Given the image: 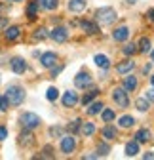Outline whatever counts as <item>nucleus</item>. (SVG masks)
<instances>
[{
    "instance_id": "obj_37",
    "label": "nucleus",
    "mask_w": 154,
    "mask_h": 160,
    "mask_svg": "<svg viewBox=\"0 0 154 160\" xmlns=\"http://www.w3.org/2000/svg\"><path fill=\"white\" fill-rule=\"evenodd\" d=\"M6 137H8V130H6V126H0V141H4Z\"/></svg>"
},
{
    "instance_id": "obj_14",
    "label": "nucleus",
    "mask_w": 154,
    "mask_h": 160,
    "mask_svg": "<svg viewBox=\"0 0 154 160\" xmlns=\"http://www.w3.org/2000/svg\"><path fill=\"white\" fill-rule=\"evenodd\" d=\"M133 67H135V63H133L131 59H126L124 63L116 65V72H120V74H128V72H131V71H133Z\"/></svg>"
},
{
    "instance_id": "obj_40",
    "label": "nucleus",
    "mask_w": 154,
    "mask_h": 160,
    "mask_svg": "<svg viewBox=\"0 0 154 160\" xmlns=\"http://www.w3.org/2000/svg\"><path fill=\"white\" fill-rule=\"evenodd\" d=\"M147 15H148L150 21H154V8H152V10H148V12H147Z\"/></svg>"
},
{
    "instance_id": "obj_7",
    "label": "nucleus",
    "mask_w": 154,
    "mask_h": 160,
    "mask_svg": "<svg viewBox=\"0 0 154 160\" xmlns=\"http://www.w3.org/2000/svg\"><path fill=\"white\" fill-rule=\"evenodd\" d=\"M48 36H50V38H53L55 42H67V38H69V31H67L65 27H55Z\"/></svg>"
},
{
    "instance_id": "obj_15",
    "label": "nucleus",
    "mask_w": 154,
    "mask_h": 160,
    "mask_svg": "<svg viewBox=\"0 0 154 160\" xmlns=\"http://www.w3.org/2000/svg\"><path fill=\"white\" fill-rule=\"evenodd\" d=\"M93 61H95V65L101 67V69H108L110 67V59L107 55H103V53H97V55L93 57Z\"/></svg>"
},
{
    "instance_id": "obj_32",
    "label": "nucleus",
    "mask_w": 154,
    "mask_h": 160,
    "mask_svg": "<svg viewBox=\"0 0 154 160\" xmlns=\"http://www.w3.org/2000/svg\"><path fill=\"white\" fill-rule=\"evenodd\" d=\"M122 52H124V55H133V53H135V52H137V46H135V44H133V42H131V44H126Z\"/></svg>"
},
{
    "instance_id": "obj_17",
    "label": "nucleus",
    "mask_w": 154,
    "mask_h": 160,
    "mask_svg": "<svg viewBox=\"0 0 154 160\" xmlns=\"http://www.w3.org/2000/svg\"><path fill=\"white\" fill-rule=\"evenodd\" d=\"M69 10L70 12H84L86 10V0H69Z\"/></svg>"
},
{
    "instance_id": "obj_25",
    "label": "nucleus",
    "mask_w": 154,
    "mask_h": 160,
    "mask_svg": "<svg viewBox=\"0 0 154 160\" xmlns=\"http://www.w3.org/2000/svg\"><path fill=\"white\" fill-rule=\"evenodd\" d=\"M80 132H82L86 137H89V135H93V133H95V126H93L91 122H84V124L80 126Z\"/></svg>"
},
{
    "instance_id": "obj_38",
    "label": "nucleus",
    "mask_w": 154,
    "mask_h": 160,
    "mask_svg": "<svg viewBox=\"0 0 154 160\" xmlns=\"http://www.w3.org/2000/svg\"><path fill=\"white\" fill-rule=\"evenodd\" d=\"M145 97L148 99V101H154V86H152V88L147 92V95H145Z\"/></svg>"
},
{
    "instance_id": "obj_36",
    "label": "nucleus",
    "mask_w": 154,
    "mask_h": 160,
    "mask_svg": "<svg viewBox=\"0 0 154 160\" xmlns=\"http://www.w3.org/2000/svg\"><path fill=\"white\" fill-rule=\"evenodd\" d=\"M10 103H8V97L6 95H0V111H8Z\"/></svg>"
},
{
    "instance_id": "obj_16",
    "label": "nucleus",
    "mask_w": 154,
    "mask_h": 160,
    "mask_svg": "<svg viewBox=\"0 0 154 160\" xmlns=\"http://www.w3.org/2000/svg\"><path fill=\"white\" fill-rule=\"evenodd\" d=\"M101 135L105 137V141H112V139H116V128L114 126H105L101 130Z\"/></svg>"
},
{
    "instance_id": "obj_35",
    "label": "nucleus",
    "mask_w": 154,
    "mask_h": 160,
    "mask_svg": "<svg viewBox=\"0 0 154 160\" xmlns=\"http://www.w3.org/2000/svg\"><path fill=\"white\" fill-rule=\"evenodd\" d=\"M80 130V120L78 118H76V120H72V122L69 124V132H72V133H76V132H78Z\"/></svg>"
},
{
    "instance_id": "obj_27",
    "label": "nucleus",
    "mask_w": 154,
    "mask_h": 160,
    "mask_svg": "<svg viewBox=\"0 0 154 160\" xmlns=\"http://www.w3.org/2000/svg\"><path fill=\"white\" fill-rule=\"evenodd\" d=\"M103 107H105V105H103L101 101H95V103H91V105H89L88 114H91V116H93V114H99V112L103 111Z\"/></svg>"
},
{
    "instance_id": "obj_13",
    "label": "nucleus",
    "mask_w": 154,
    "mask_h": 160,
    "mask_svg": "<svg viewBox=\"0 0 154 160\" xmlns=\"http://www.w3.org/2000/svg\"><path fill=\"white\" fill-rule=\"evenodd\" d=\"M19 36H21V29H19L17 25H12V27H8L4 31V38L6 40H12V42H13V40H17Z\"/></svg>"
},
{
    "instance_id": "obj_19",
    "label": "nucleus",
    "mask_w": 154,
    "mask_h": 160,
    "mask_svg": "<svg viewBox=\"0 0 154 160\" xmlns=\"http://www.w3.org/2000/svg\"><path fill=\"white\" fill-rule=\"evenodd\" d=\"M36 4H38V8H44V10H55L59 6L57 0H36Z\"/></svg>"
},
{
    "instance_id": "obj_34",
    "label": "nucleus",
    "mask_w": 154,
    "mask_h": 160,
    "mask_svg": "<svg viewBox=\"0 0 154 160\" xmlns=\"http://www.w3.org/2000/svg\"><path fill=\"white\" fill-rule=\"evenodd\" d=\"M97 151H99V156H105V154H108V152H110V147H108L107 143H99Z\"/></svg>"
},
{
    "instance_id": "obj_4",
    "label": "nucleus",
    "mask_w": 154,
    "mask_h": 160,
    "mask_svg": "<svg viewBox=\"0 0 154 160\" xmlns=\"http://www.w3.org/2000/svg\"><path fill=\"white\" fill-rule=\"evenodd\" d=\"M112 99L120 109H126L129 105V97H128V92L124 88H114L112 90Z\"/></svg>"
},
{
    "instance_id": "obj_41",
    "label": "nucleus",
    "mask_w": 154,
    "mask_h": 160,
    "mask_svg": "<svg viewBox=\"0 0 154 160\" xmlns=\"http://www.w3.org/2000/svg\"><path fill=\"white\" fill-rule=\"evenodd\" d=\"M150 84H152V86H154V74H152V76H150Z\"/></svg>"
},
{
    "instance_id": "obj_9",
    "label": "nucleus",
    "mask_w": 154,
    "mask_h": 160,
    "mask_svg": "<svg viewBox=\"0 0 154 160\" xmlns=\"http://www.w3.org/2000/svg\"><path fill=\"white\" fill-rule=\"evenodd\" d=\"M55 63H57V55H55L53 52H46V53L40 55V65H42L44 69H51Z\"/></svg>"
},
{
    "instance_id": "obj_31",
    "label": "nucleus",
    "mask_w": 154,
    "mask_h": 160,
    "mask_svg": "<svg viewBox=\"0 0 154 160\" xmlns=\"http://www.w3.org/2000/svg\"><path fill=\"white\" fill-rule=\"evenodd\" d=\"M148 50H150V40H148L147 36H143V38H141V42H139V52L147 53Z\"/></svg>"
},
{
    "instance_id": "obj_2",
    "label": "nucleus",
    "mask_w": 154,
    "mask_h": 160,
    "mask_svg": "<svg viewBox=\"0 0 154 160\" xmlns=\"http://www.w3.org/2000/svg\"><path fill=\"white\" fill-rule=\"evenodd\" d=\"M116 10L114 8H101V10H97V13H95V19L101 23V25H112L114 21H116Z\"/></svg>"
},
{
    "instance_id": "obj_11",
    "label": "nucleus",
    "mask_w": 154,
    "mask_h": 160,
    "mask_svg": "<svg viewBox=\"0 0 154 160\" xmlns=\"http://www.w3.org/2000/svg\"><path fill=\"white\" fill-rule=\"evenodd\" d=\"M76 103H78V93L76 92H65L63 95V107H74Z\"/></svg>"
},
{
    "instance_id": "obj_33",
    "label": "nucleus",
    "mask_w": 154,
    "mask_h": 160,
    "mask_svg": "<svg viewBox=\"0 0 154 160\" xmlns=\"http://www.w3.org/2000/svg\"><path fill=\"white\" fill-rule=\"evenodd\" d=\"M48 31L46 29H38L36 32H34V40H44V38H48Z\"/></svg>"
},
{
    "instance_id": "obj_23",
    "label": "nucleus",
    "mask_w": 154,
    "mask_h": 160,
    "mask_svg": "<svg viewBox=\"0 0 154 160\" xmlns=\"http://www.w3.org/2000/svg\"><path fill=\"white\" fill-rule=\"evenodd\" d=\"M139 152V143L137 141H131L126 145V156H135Z\"/></svg>"
},
{
    "instance_id": "obj_43",
    "label": "nucleus",
    "mask_w": 154,
    "mask_h": 160,
    "mask_svg": "<svg viewBox=\"0 0 154 160\" xmlns=\"http://www.w3.org/2000/svg\"><path fill=\"white\" fill-rule=\"evenodd\" d=\"M12 2H21V0H12Z\"/></svg>"
},
{
    "instance_id": "obj_6",
    "label": "nucleus",
    "mask_w": 154,
    "mask_h": 160,
    "mask_svg": "<svg viewBox=\"0 0 154 160\" xmlns=\"http://www.w3.org/2000/svg\"><path fill=\"white\" fill-rule=\"evenodd\" d=\"M74 149H76V139L72 137V133L70 135H65L61 139V152L63 154H72Z\"/></svg>"
},
{
    "instance_id": "obj_8",
    "label": "nucleus",
    "mask_w": 154,
    "mask_h": 160,
    "mask_svg": "<svg viewBox=\"0 0 154 160\" xmlns=\"http://www.w3.org/2000/svg\"><path fill=\"white\" fill-rule=\"evenodd\" d=\"M10 67L15 74H23L27 71V63H25V59L23 57H13L12 61H10Z\"/></svg>"
},
{
    "instance_id": "obj_18",
    "label": "nucleus",
    "mask_w": 154,
    "mask_h": 160,
    "mask_svg": "<svg viewBox=\"0 0 154 160\" xmlns=\"http://www.w3.org/2000/svg\"><path fill=\"white\" fill-rule=\"evenodd\" d=\"M137 84H139V82H137V78H135V76H131V74L124 78V90H126V92H133V90L137 88Z\"/></svg>"
},
{
    "instance_id": "obj_29",
    "label": "nucleus",
    "mask_w": 154,
    "mask_h": 160,
    "mask_svg": "<svg viewBox=\"0 0 154 160\" xmlns=\"http://www.w3.org/2000/svg\"><path fill=\"white\" fill-rule=\"evenodd\" d=\"M46 97H48V101H55V99L59 97V90H57L55 86L48 88V92H46Z\"/></svg>"
},
{
    "instance_id": "obj_28",
    "label": "nucleus",
    "mask_w": 154,
    "mask_h": 160,
    "mask_svg": "<svg viewBox=\"0 0 154 160\" xmlns=\"http://www.w3.org/2000/svg\"><path fill=\"white\" fill-rule=\"evenodd\" d=\"M135 124V118L133 116H122L120 118V128H131Z\"/></svg>"
},
{
    "instance_id": "obj_12",
    "label": "nucleus",
    "mask_w": 154,
    "mask_h": 160,
    "mask_svg": "<svg viewBox=\"0 0 154 160\" xmlns=\"http://www.w3.org/2000/svg\"><path fill=\"white\" fill-rule=\"evenodd\" d=\"M19 145L21 147H32L34 145V137H32L31 130H25L21 135H19Z\"/></svg>"
},
{
    "instance_id": "obj_24",
    "label": "nucleus",
    "mask_w": 154,
    "mask_h": 160,
    "mask_svg": "<svg viewBox=\"0 0 154 160\" xmlns=\"http://www.w3.org/2000/svg\"><path fill=\"white\" fill-rule=\"evenodd\" d=\"M101 118H103V122H112V120L116 118V112H114L112 109H103L101 111Z\"/></svg>"
},
{
    "instance_id": "obj_30",
    "label": "nucleus",
    "mask_w": 154,
    "mask_h": 160,
    "mask_svg": "<svg viewBox=\"0 0 154 160\" xmlns=\"http://www.w3.org/2000/svg\"><path fill=\"white\" fill-rule=\"evenodd\" d=\"M36 12H38V4H36V0H34V2H31V4L27 6V15H29L31 19H34V17H36Z\"/></svg>"
},
{
    "instance_id": "obj_39",
    "label": "nucleus",
    "mask_w": 154,
    "mask_h": 160,
    "mask_svg": "<svg viewBox=\"0 0 154 160\" xmlns=\"http://www.w3.org/2000/svg\"><path fill=\"white\" fill-rule=\"evenodd\" d=\"M143 158H145V160H154V151L145 152V154H143Z\"/></svg>"
},
{
    "instance_id": "obj_10",
    "label": "nucleus",
    "mask_w": 154,
    "mask_h": 160,
    "mask_svg": "<svg viewBox=\"0 0 154 160\" xmlns=\"http://www.w3.org/2000/svg\"><path fill=\"white\" fill-rule=\"evenodd\" d=\"M128 36H129V29H128L126 25H124V27H118V29H114V32H112V38L116 40V42H126Z\"/></svg>"
},
{
    "instance_id": "obj_3",
    "label": "nucleus",
    "mask_w": 154,
    "mask_h": 160,
    "mask_svg": "<svg viewBox=\"0 0 154 160\" xmlns=\"http://www.w3.org/2000/svg\"><path fill=\"white\" fill-rule=\"evenodd\" d=\"M40 122H42L40 116L34 114V112H23L19 116V124H21L25 130H34V128L40 126Z\"/></svg>"
},
{
    "instance_id": "obj_26",
    "label": "nucleus",
    "mask_w": 154,
    "mask_h": 160,
    "mask_svg": "<svg viewBox=\"0 0 154 160\" xmlns=\"http://www.w3.org/2000/svg\"><path fill=\"white\" fill-rule=\"evenodd\" d=\"M97 95H99V90H91V92H88V93L82 97V103H84V107H86V105H89V103H91V101H93V99L97 97Z\"/></svg>"
},
{
    "instance_id": "obj_20",
    "label": "nucleus",
    "mask_w": 154,
    "mask_h": 160,
    "mask_svg": "<svg viewBox=\"0 0 154 160\" xmlns=\"http://www.w3.org/2000/svg\"><path fill=\"white\" fill-rule=\"evenodd\" d=\"M148 139H150V132H148L147 128H141V130L135 133V141H137V143H147Z\"/></svg>"
},
{
    "instance_id": "obj_5",
    "label": "nucleus",
    "mask_w": 154,
    "mask_h": 160,
    "mask_svg": "<svg viewBox=\"0 0 154 160\" xmlns=\"http://www.w3.org/2000/svg\"><path fill=\"white\" fill-rule=\"evenodd\" d=\"M74 86L76 88H80V90H86V88H89L91 86V76H89V72H78L74 76Z\"/></svg>"
},
{
    "instance_id": "obj_22",
    "label": "nucleus",
    "mask_w": 154,
    "mask_h": 160,
    "mask_svg": "<svg viewBox=\"0 0 154 160\" xmlns=\"http://www.w3.org/2000/svg\"><path fill=\"white\" fill-rule=\"evenodd\" d=\"M135 107H137V111L145 112V111H148V109H150V101H148L147 97H139L137 101H135Z\"/></svg>"
},
{
    "instance_id": "obj_42",
    "label": "nucleus",
    "mask_w": 154,
    "mask_h": 160,
    "mask_svg": "<svg viewBox=\"0 0 154 160\" xmlns=\"http://www.w3.org/2000/svg\"><path fill=\"white\" fill-rule=\"evenodd\" d=\"M152 63H154V50H152Z\"/></svg>"
},
{
    "instance_id": "obj_21",
    "label": "nucleus",
    "mask_w": 154,
    "mask_h": 160,
    "mask_svg": "<svg viewBox=\"0 0 154 160\" xmlns=\"http://www.w3.org/2000/svg\"><path fill=\"white\" fill-rule=\"evenodd\" d=\"M82 29H84L88 34H95V32H99L97 23H93V21H82Z\"/></svg>"
},
{
    "instance_id": "obj_1",
    "label": "nucleus",
    "mask_w": 154,
    "mask_h": 160,
    "mask_svg": "<svg viewBox=\"0 0 154 160\" xmlns=\"http://www.w3.org/2000/svg\"><path fill=\"white\" fill-rule=\"evenodd\" d=\"M6 97H8V103H10V105L17 107V105H21V103L25 101V90H23L21 86L13 84V86H10V88L6 90Z\"/></svg>"
}]
</instances>
